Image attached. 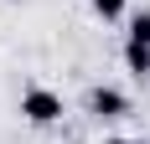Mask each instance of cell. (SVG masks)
Instances as JSON below:
<instances>
[{"mask_svg":"<svg viewBox=\"0 0 150 144\" xmlns=\"http://www.w3.org/2000/svg\"><path fill=\"white\" fill-rule=\"evenodd\" d=\"M21 113H26L31 124H57V118H62V98L47 93V87H31L26 98H21Z\"/></svg>","mask_w":150,"mask_h":144,"instance_id":"6da1fadb","label":"cell"},{"mask_svg":"<svg viewBox=\"0 0 150 144\" xmlns=\"http://www.w3.org/2000/svg\"><path fill=\"white\" fill-rule=\"evenodd\" d=\"M88 108H93V113H98V118H119L124 108H129V98H124L119 87H98V93H93V98H88Z\"/></svg>","mask_w":150,"mask_h":144,"instance_id":"7a4b0ae2","label":"cell"},{"mask_svg":"<svg viewBox=\"0 0 150 144\" xmlns=\"http://www.w3.org/2000/svg\"><path fill=\"white\" fill-rule=\"evenodd\" d=\"M124 57H129V72H140V77L150 72V46H145V41H129V52H124Z\"/></svg>","mask_w":150,"mask_h":144,"instance_id":"3957f363","label":"cell"},{"mask_svg":"<svg viewBox=\"0 0 150 144\" xmlns=\"http://www.w3.org/2000/svg\"><path fill=\"white\" fill-rule=\"evenodd\" d=\"M129 41H145V46H150V10L129 21Z\"/></svg>","mask_w":150,"mask_h":144,"instance_id":"277c9868","label":"cell"},{"mask_svg":"<svg viewBox=\"0 0 150 144\" xmlns=\"http://www.w3.org/2000/svg\"><path fill=\"white\" fill-rule=\"evenodd\" d=\"M93 10L104 15V21H114V15H119V10H124V0H93Z\"/></svg>","mask_w":150,"mask_h":144,"instance_id":"5b68a950","label":"cell"},{"mask_svg":"<svg viewBox=\"0 0 150 144\" xmlns=\"http://www.w3.org/2000/svg\"><path fill=\"white\" fill-rule=\"evenodd\" d=\"M109 144H129V139H109Z\"/></svg>","mask_w":150,"mask_h":144,"instance_id":"8992f818","label":"cell"}]
</instances>
